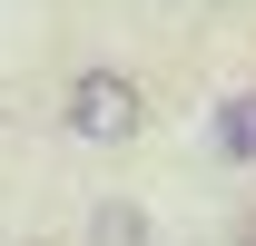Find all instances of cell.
<instances>
[{"instance_id": "1", "label": "cell", "mask_w": 256, "mask_h": 246, "mask_svg": "<svg viewBox=\"0 0 256 246\" xmlns=\"http://www.w3.org/2000/svg\"><path fill=\"white\" fill-rule=\"evenodd\" d=\"M60 128L79 148H128V138L148 128V89H138L128 69H79L60 89Z\"/></svg>"}, {"instance_id": "2", "label": "cell", "mask_w": 256, "mask_h": 246, "mask_svg": "<svg viewBox=\"0 0 256 246\" xmlns=\"http://www.w3.org/2000/svg\"><path fill=\"white\" fill-rule=\"evenodd\" d=\"M79 246H158V226H148V207H138V197H98L89 226H79Z\"/></svg>"}, {"instance_id": "3", "label": "cell", "mask_w": 256, "mask_h": 246, "mask_svg": "<svg viewBox=\"0 0 256 246\" xmlns=\"http://www.w3.org/2000/svg\"><path fill=\"white\" fill-rule=\"evenodd\" d=\"M217 158H246L256 168V89H226L217 98Z\"/></svg>"}, {"instance_id": "4", "label": "cell", "mask_w": 256, "mask_h": 246, "mask_svg": "<svg viewBox=\"0 0 256 246\" xmlns=\"http://www.w3.org/2000/svg\"><path fill=\"white\" fill-rule=\"evenodd\" d=\"M226 246H256V207H236V226H226Z\"/></svg>"}, {"instance_id": "5", "label": "cell", "mask_w": 256, "mask_h": 246, "mask_svg": "<svg viewBox=\"0 0 256 246\" xmlns=\"http://www.w3.org/2000/svg\"><path fill=\"white\" fill-rule=\"evenodd\" d=\"M217 10H226V0H217Z\"/></svg>"}]
</instances>
